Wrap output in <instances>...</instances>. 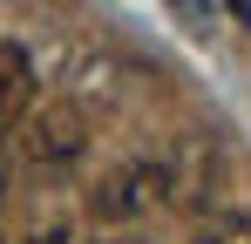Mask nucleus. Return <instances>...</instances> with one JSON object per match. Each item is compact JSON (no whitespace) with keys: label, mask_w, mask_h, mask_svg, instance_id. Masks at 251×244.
Returning a JSON list of instances; mask_svg holds the SVG:
<instances>
[{"label":"nucleus","mask_w":251,"mask_h":244,"mask_svg":"<svg viewBox=\"0 0 251 244\" xmlns=\"http://www.w3.org/2000/svg\"><path fill=\"white\" fill-rule=\"evenodd\" d=\"M14 143H21V163H34V170H61V163H75L88 149V109L75 95H61V102H34L27 116L14 122Z\"/></svg>","instance_id":"f257e3e1"},{"label":"nucleus","mask_w":251,"mask_h":244,"mask_svg":"<svg viewBox=\"0 0 251 244\" xmlns=\"http://www.w3.org/2000/svg\"><path fill=\"white\" fill-rule=\"evenodd\" d=\"M156 176H163V203H176V210H204V203L217 197V183H224V156L210 149L204 136H183L176 156L156 163Z\"/></svg>","instance_id":"f03ea898"},{"label":"nucleus","mask_w":251,"mask_h":244,"mask_svg":"<svg viewBox=\"0 0 251 244\" xmlns=\"http://www.w3.org/2000/svg\"><path fill=\"white\" fill-rule=\"evenodd\" d=\"M163 197V176H156V163L136 156V163H109L102 176H95V190H88V210L102 217V224H123V217H136L143 203Z\"/></svg>","instance_id":"7ed1b4c3"},{"label":"nucleus","mask_w":251,"mask_h":244,"mask_svg":"<svg viewBox=\"0 0 251 244\" xmlns=\"http://www.w3.org/2000/svg\"><path fill=\"white\" fill-rule=\"evenodd\" d=\"M34 109V61L27 48L0 41V136H14V122Z\"/></svg>","instance_id":"20e7f679"},{"label":"nucleus","mask_w":251,"mask_h":244,"mask_svg":"<svg viewBox=\"0 0 251 244\" xmlns=\"http://www.w3.org/2000/svg\"><path fill=\"white\" fill-rule=\"evenodd\" d=\"M197 244H251V224L245 217H217V224L197 231Z\"/></svg>","instance_id":"39448f33"},{"label":"nucleus","mask_w":251,"mask_h":244,"mask_svg":"<svg viewBox=\"0 0 251 244\" xmlns=\"http://www.w3.org/2000/svg\"><path fill=\"white\" fill-rule=\"evenodd\" d=\"M34 244H82V224L75 217H48L41 231H34Z\"/></svg>","instance_id":"423d86ee"},{"label":"nucleus","mask_w":251,"mask_h":244,"mask_svg":"<svg viewBox=\"0 0 251 244\" xmlns=\"http://www.w3.org/2000/svg\"><path fill=\"white\" fill-rule=\"evenodd\" d=\"M0 183H7V170H0Z\"/></svg>","instance_id":"0eeeda50"}]
</instances>
